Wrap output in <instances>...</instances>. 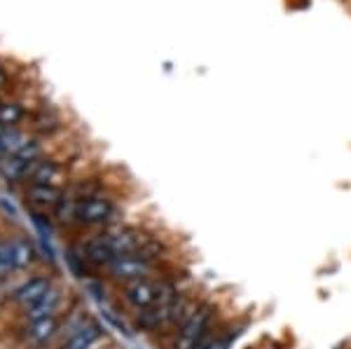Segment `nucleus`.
Instances as JSON below:
<instances>
[{
  "label": "nucleus",
  "instance_id": "nucleus-1",
  "mask_svg": "<svg viewBox=\"0 0 351 349\" xmlns=\"http://www.w3.org/2000/svg\"><path fill=\"white\" fill-rule=\"evenodd\" d=\"M176 291H178V284H176L169 274L143 277V279L127 281V284L117 286V293H120L122 305L132 309L134 314L162 305V302L169 300Z\"/></svg>",
  "mask_w": 351,
  "mask_h": 349
},
{
  "label": "nucleus",
  "instance_id": "nucleus-2",
  "mask_svg": "<svg viewBox=\"0 0 351 349\" xmlns=\"http://www.w3.org/2000/svg\"><path fill=\"white\" fill-rule=\"evenodd\" d=\"M117 202L115 197L108 195L106 190L96 195H89L84 200L75 202L73 206V213H71V221L68 225L77 230H106V228H112L117 225Z\"/></svg>",
  "mask_w": 351,
  "mask_h": 349
},
{
  "label": "nucleus",
  "instance_id": "nucleus-3",
  "mask_svg": "<svg viewBox=\"0 0 351 349\" xmlns=\"http://www.w3.org/2000/svg\"><path fill=\"white\" fill-rule=\"evenodd\" d=\"M218 307L211 300H202L195 312L183 322L169 340V349H199L204 342L216 333Z\"/></svg>",
  "mask_w": 351,
  "mask_h": 349
},
{
  "label": "nucleus",
  "instance_id": "nucleus-4",
  "mask_svg": "<svg viewBox=\"0 0 351 349\" xmlns=\"http://www.w3.org/2000/svg\"><path fill=\"white\" fill-rule=\"evenodd\" d=\"M157 274H167L164 261H155V258H148V256H143V253L120 256L104 269V277L115 281L117 286L127 284V281L143 279V277H157Z\"/></svg>",
  "mask_w": 351,
  "mask_h": 349
},
{
  "label": "nucleus",
  "instance_id": "nucleus-5",
  "mask_svg": "<svg viewBox=\"0 0 351 349\" xmlns=\"http://www.w3.org/2000/svg\"><path fill=\"white\" fill-rule=\"evenodd\" d=\"M54 286H56V281L52 274H24V277L16 281L12 296H10V300L3 305V309H8L14 319L16 314L26 312V309L36 305L38 300H43Z\"/></svg>",
  "mask_w": 351,
  "mask_h": 349
},
{
  "label": "nucleus",
  "instance_id": "nucleus-6",
  "mask_svg": "<svg viewBox=\"0 0 351 349\" xmlns=\"http://www.w3.org/2000/svg\"><path fill=\"white\" fill-rule=\"evenodd\" d=\"M106 340V330L101 328V324L96 319H84L75 330H64L61 326V333L56 337L52 349H99L101 342Z\"/></svg>",
  "mask_w": 351,
  "mask_h": 349
},
{
  "label": "nucleus",
  "instance_id": "nucleus-7",
  "mask_svg": "<svg viewBox=\"0 0 351 349\" xmlns=\"http://www.w3.org/2000/svg\"><path fill=\"white\" fill-rule=\"evenodd\" d=\"M64 305H66V293H64V289L56 284L54 289L43 298V300H38L36 305L28 307L26 312L16 314L12 322L16 326H21V324L43 322V319H49V317H59V314H64Z\"/></svg>",
  "mask_w": 351,
  "mask_h": 349
},
{
  "label": "nucleus",
  "instance_id": "nucleus-8",
  "mask_svg": "<svg viewBox=\"0 0 351 349\" xmlns=\"http://www.w3.org/2000/svg\"><path fill=\"white\" fill-rule=\"evenodd\" d=\"M66 188H54V185H36L26 183L24 185V204L36 213H54L56 206L64 200Z\"/></svg>",
  "mask_w": 351,
  "mask_h": 349
},
{
  "label": "nucleus",
  "instance_id": "nucleus-9",
  "mask_svg": "<svg viewBox=\"0 0 351 349\" xmlns=\"http://www.w3.org/2000/svg\"><path fill=\"white\" fill-rule=\"evenodd\" d=\"M10 251H12V272L14 274H24L28 269H33L38 265V258H40L36 241L24 232L10 234Z\"/></svg>",
  "mask_w": 351,
  "mask_h": 349
},
{
  "label": "nucleus",
  "instance_id": "nucleus-10",
  "mask_svg": "<svg viewBox=\"0 0 351 349\" xmlns=\"http://www.w3.org/2000/svg\"><path fill=\"white\" fill-rule=\"evenodd\" d=\"M66 178H68V171L61 162L56 160H47L43 157L40 162L36 165V169L31 171L26 183H36V185H54V188H66ZM24 183V185H26Z\"/></svg>",
  "mask_w": 351,
  "mask_h": 349
},
{
  "label": "nucleus",
  "instance_id": "nucleus-11",
  "mask_svg": "<svg viewBox=\"0 0 351 349\" xmlns=\"http://www.w3.org/2000/svg\"><path fill=\"white\" fill-rule=\"evenodd\" d=\"M31 141H33V136L28 132H24V129L8 127L3 136H0V160L21 153V150H24L26 145L31 143Z\"/></svg>",
  "mask_w": 351,
  "mask_h": 349
},
{
  "label": "nucleus",
  "instance_id": "nucleus-12",
  "mask_svg": "<svg viewBox=\"0 0 351 349\" xmlns=\"http://www.w3.org/2000/svg\"><path fill=\"white\" fill-rule=\"evenodd\" d=\"M243 326H225V328L216 330L211 337H208L206 342L199 347V349H232V345L237 342V337L241 335Z\"/></svg>",
  "mask_w": 351,
  "mask_h": 349
},
{
  "label": "nucleus",
  "instance_id": "nucleus-13",
  "mask_svg": "<svg viewBox=\"0 0 351 349\" xmlns=\"http://www.w3.org/2000/svg\"><path fill=\"white\" fill-rule=\"evenodd\" d=\"M24 117H26V110L21 104H16V101H5V104H0V122H3L5 127H16Z\"/></svg>",
  "mask_w": 351,
  "mask_h": 349
},
{
  "label": "nucleus",
  "instance_id": "nucleus-14",
  "mask_svg": "<svg viewBox=\"0 0 351 349\" xmlns=\"http://www.w3.org/2000/svg\"><path fill=\"white\" fill-rule=\"evenodd\" d=\"M12 272V251H10V234H0V279Z\"/></svg>",
  "mask_w": 351,
  "mask_h": 349
},
{
  "label": "nucleus",
  "instance_id": "nucleus-15",
  "mask_svg": "<svg viewBox=\"0 0 351 349\" xmlns=\"http://www.w3.org/2000/svg\"><path fill=\"white\" fill-rule=\"evenodd\" d=\"M59 127V117L54 115L52 110H43L40 115L36 117V122H33V129L36 132H40V134H49V132H54V129Z\"/></svg>",
  "mask_w": 351,
  "mask_h": 349
},
{
  "label": "nucleus",
  "instance_id": "nucleus-16",
  "mask_svg": "<svg viewBox=\"0 0 351 349\" xmlns=\"http://www.w3.org/2000/svg\"><path fill=\"white\" fill-rule=\"evenodd\" d=\"M3 87H8V73L0 69V89H3Z\"/></svg>",
  "mask_w": 351,
  "mask_h": 349
},
{
  "label": "nucleus",
  "instance_id": "nucleus-17",
  "mask_svg": "<svg viewBox=\"0 0 351 349\" xmlns=\"http://www.w3.org/2000/svg\"><path fill=\"white\" fill-rule=\"evenodd\" d=\"M5 129H8V127H5L3 122H0V136H3V134H5Z\"/></svg>",
  "mask_w": 351,
  "mask_h": 349
}]
</instances>
